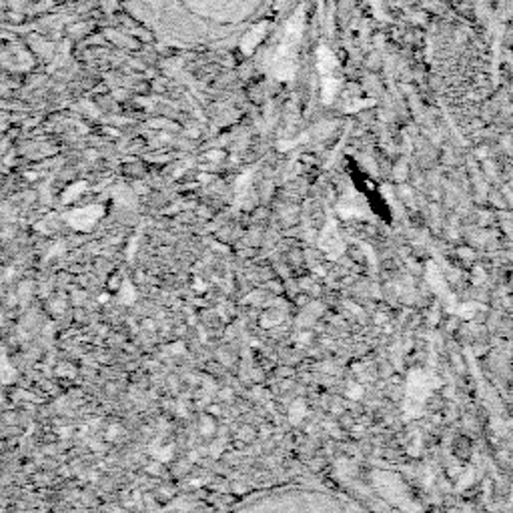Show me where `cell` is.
Wrapping results in <instances>:
<instances>
[{
    "label": "cell",
    "mask_w": 513,
    "mask_h": 513,
    "mask_svg": "<svg viewBox=\"0 0 513 513\" xmlns=\"http://www.w3.org/2000/svg\"><path fill=\"white\" fill-rule=\"evenodd\" d=\"M303 16L297 14L293 18L287 30H285V36L283 40L279 43L277 50L273 52L271 57V74L279 81H291L293 74H295V69H297V47H299V40H301V35H303Z\"/></svg>",
    "instance_id": "obj_1"
},
{
    "label": "cell",
    "mask_w": 513,
    "mask_h": 513,
    "mask_svg": "<svg viewBox=\"0 0 513 513\" xmlns=\"http://www.w3.org/2000/svg\"><path fill=\"white\" fill-rule=\"evenodd\" d=\"M319 247H321V251H323L331 261H335V259H339V256L345 253V241H343L337 225L333 221H329L325 225V229H323V233H321Z\"/></svg>",
    "instance_id": "obj_2"
},
{
    "label": "cell",
    "mask_w": 513,
    "mask_h": 513,
    "mask_svg": "<svg viewBox=\"0 0 513 513\" xmlns=\"http://www.w3.org/2000/svg\"><path fill=\"white\" fill-rule=\"evenodd\" d=\"M105 215V209L101 205H91V207H84V209L72 210L67 215V222H69L72 229H79V231H91L93 225L101 217Z\"/></svg>",
    "instance_id": "obj_3"
},
{
    "label": "cell",
    "mask_w": 513,
    "mask_h": 513,
    "mask_svg": "<svg viewBox=\"0 0 513 513\" xmlns=\"http://www.w3.org/2000/svg\"><path fill=\"white\" fill-rule=\"evenodd\" d=\"M339 215L345 217V219H359V217H365L367 215V209L365 205L361 203V198L357 197L355 193L351 195H345V197L339 201Z\"/></svg>",
    "instance_id": "obj_4"
},
{
    "label": "cell",
    "mask_w": 513,
    "mask_h": 513,
    "mask_svg": "<svg viewBox=\"0 0 513 513\" xmlns=\"http://www.w3.org/2000/svg\"><path fill=\"white\" fill-rule=\"evenodd\" d=\"M118 299H120V303H125V305L133 303V301L137 299V291H135V287H133L130 283H123Z\"/></svg>",
    "instance_id": "obj_5"
},
{
    "label": "cell",
    "mask_w": 513,
    "mask_h": 513,
    "mask_svg": "<svg viewBox=\"0 0 513 513\" xmlns=\"http://www.w3.org/2000/svg\"><path fill=\"white\" fill-rule=\"evenodd\" d=\"M84 188H86V183H74V185H72V187H70L64 195H62V203H72L74 198L81 195Z\"/></svg>",
    "instance_id": "obj_6"
},
{
    "label": "cell",
    "mask_w": 513,
    "mask_h": 513,
    "mask_svg": "<svg viewBox=\"0 0 513 513\" xmlns=\"http://www.w3.org/2000/svg\"><path fill=\"white\" fill-rule=\"evenodd\" d=\"M291 415H293V421H299L301 417L305 415V405L301 401H297V403H293L291 407Z\"/></svg>",
    "instance_id": "obj_7"
},
{
    "label": "cell",
    "mask_w": 513,
    "mask_h": 513,
    "mask_svg": "<svg viewBox=\"0 0 513 513\" xmlns=\"http://www.w3.org/2000/svg\"><path fill=\"white\" fill-rule=\"evenodd\" d=\"M11 367H9V361H6V357H4V383H9L11 381Z\"/></svg>",
    "instance_id": "obj_8"
},
{
    "label": "cell",
    "mask_w": 513,
    "mask_h": 513,
    "mask_svg": "<svg viewBox=\"0 0 513 513\" xmlns=\"http://www.w3.org/2000/svg\"><path fill=\"white\" fill-rule=\"evenodd\" d=\"M171 455H173L171 447H167L163 453H159V459H161V461H167V459H171Z\"/></svg>",
    "instance_id": "obj_9"
},
{
    "label": "cell",
    "mask_w": 513,
    "mask_h": 513,
    "mask_svg": "<svg viewBox=\"0 0 513 513\" xmlns=\"http://www.w3.org/2000/svg\"><path fill=\"white\" fill-rule=\"evenodd\" d=\"M359 395H361V387H353V389H349V397L357 399Z\"/></svg>",
    "instance_id": "obj_10"
}]
</instances>
